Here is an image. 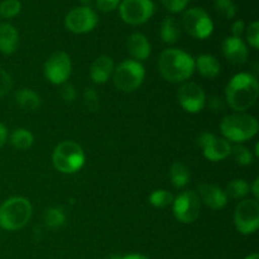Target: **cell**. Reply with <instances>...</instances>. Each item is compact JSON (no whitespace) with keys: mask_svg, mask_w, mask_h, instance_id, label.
<instances>
[{"mask_svg":"<svg viewBox=\"0 0 259 259\" xmlns=\"http://www.w3.org/2000/svg\"><path fill=\"white\" fill-rule=\"evenodd\" d=\"M259 85L257 77L250 73L235 75L225 89L227 104L237 113H244L252 108L258 99Z\"/></svg>","mask_w":259,"mask_h":259,"instance_id":"1","label":"cell"},{"mask_svg":"<svg viewBox=\"0 0 259 259\" xmlns=\"http://www.w3.org/2000/svg\"><path fill=\"white\" fill-rule=\"evenodd\" d=\"M161 75L169 82H185L195 71V60L191 55L179 48H168L158 60Z\"/></svg>","mask_w":259,"mask_h":259,"instance_id":"2","label":"cell"},{"mask_svg":"<svg viewBox=\"0 0 259 259\" xmlns=\"http://www.w3.org/2000/svg\"><path fill=\"white\" fill-rule=\"evenodd\" d=\"M220 131L228 142L240 143L258 133V120L247 113L230 114L222 120Z\"/></svg>","mask_w":259,"mask_h":259,"instance_id":"3","label":"cell"},{"mask_svg":"<svg viewBox=\"0 0 259 259\" xmlns=\"http://www.w3.org/2000/svg\"><path fill=\"white\" fill-rule=\"evenodd\" d=\"M32 217V205L24 197H10L0 206V227L9 232L19 230Z\"/></svg>","mask_w":259,"mask_h":259,"instance_id":"4","label":"cell"},{"mask_svg":"<svg viewBox=\"0 0 259 259\" xmlns=\"http://www.w3.org/2000/svg\"><path fill=\"white\" fill-rule=\"evenodd\" d=\"M52 163L61 174H76L85 163V152L76 142L63 141L53 149Z\"/></svg>","mask_w":259,"mask_h":259,"instance_id":"5","label":"cell"},{"mask_svg":"<svg viewBox=\"0 0 259 259\" xmlns=\"http://www.w3.org/2000/svg\"><path fill=\"white\" fill-rule=\"evenodd\" d=\"M146 76V71L141 62L126 60L114 68L113 80L116 89L123 93H132L142 85Z\"/></svg>","mask_w":259,"mask_h":259,"instance_id":"6","label":"cell"},{"mask_svg":"<svg viewBox=\"0 0 259 259\" xmlns=\"http://www.w3.org/2000/svg\"><path fill=\"white\" fill-rule=\"evenodd\" d=\"M234 225L240 234L249 235L259 228V202L255 199H244L234 211Z\"/></svg>","mask_w":259,"mask_h":259,"instance_id":"7","label":"cell"},{"mask_svg":"<svg viewBox=\"0 0 259 259\" xmlns=\"http://www.w3.org/2000/svg\"><path fill=\"white\" fill-rule=\"evenodd\" d=\"M182 27L191 37L196 39H205L211 35L214 30V23L204 9L191 8L186 10L182 17Z\"/></svg>","mask_w":259,"mask_h":259,"instance_id":"8","label":"cell"},{"mask_svg":"<svg viewBox=\"0 0 259 259\" xmlns=\"http://www.w3.org/2000/svg\"><path fill=\"white\" fill-rule=\"evenodd\" d=\"M119 12L126 24L141 25L153 15L154 3L152 0H123L119 4Z\"/></svg>","mask_w":259,"mask_h":259,"instance_id":"9","label":"cell"},{"mask_svg":"<svg viewBox=\"0 0 259 259\" xmlns=\"http://www.w3.org/2000/svg\"><path fill=\"white\" fill-rule=\"evenodd\" d=\"M174 215L179 222L184 224H191L199 218L201 210V201L199 195L195 191H184L175 197L174 202Z\"/></svg>","mask_w":259,"mask_h":259,"instance_id":"10","label":"cell"},{"mask_svg":"<svg viewBox=\"0 0 259 259\" xmlns=\"http://www.w3.org/2000/svg\"><path fill=\"white\" fill-rule=\"evenodd\" d=\"M72 70L70 56L66 52L58 51L52 53L45 63V76L53 85H63L68 80Z\"/></svg>","mask_w":259,"mask_h":259,"instance_id":"11","label":"cell"},{"mask_svg":"<svg viewBox=\"0 0 259 259\" xmlns=\"http://www.w3.org/2000/svg\"><path fill=\"white\" fill-rule=\"evenodd\" d=\"M98 24V15L90 7H77L65 18V25L70 32L82 34L93 30Z\"/></svg>","mask_w":259,"mask_h":259,"instance_id":"12","label":"cell"},{"mask_svg":"<svg viewBox=\"0 0 259 259\" xmlns=\"http://www.w3.org/2000/svg\"><path fill=\"white\" fill-rule=\"evenodd\" d=\"M179 103L187 113L196 114L204 109L206 104L205 91L196 82H184L177 93Z\"/></svg>","mask_w":259,"mask_h":259,"instance_id":"13","label":"cell"},{"mask_svg":"<svg viewBox=\"0 0 259 259\" xmlns=\"http://www.w3.org/2000/svg\"><path fill=\"white\" fill-rule=\"evenodd\" d=\"M199 146L202 148L205 158L219 162L232 153V144L225 138H218L211 133H202L199 138Z\"/></svg>","mask_w":259,"mask_h":259,"instance_id":"14","label":"cell"},{"mask_svg":"<svg viewBox=\"0 0 259 259\" xmlns=\"http://www.w3.org/2000/svg\"><path fill=\"white\" fill-rule=\"evenodd\" d=\"M197 195L200 201L204 202L207 207L212 210H220L225 207L228 202V196L225 191L215 185L201 184L197 187Z\"/></svg>","mask_w":259,"mask_h":259,"instance_id":"15","label":"cell"},{"mask_svg":"<svg viewBox=\"0 0 259 259\" xmlns=\"http://www.w3.org/2000/svg\"><path fill=\"white\" fill-rule=\"evenodd\" d=\"M223 53L225 58L233 65H243L247 62L248 48L242 38L228 37L223 42Z\"/></svg>","mask_w":259,"mask_h":259,"instance_id":"16","label":"cell"},{"mask_svg":"<svg viewBox=\"0 0 259 259\" xmlns=\"http://www.w3.org/2000/svg\"><path fill=\"white\" fill-rule=\"evenodd\" d=\"M114 61L109 56H100L90 67L91 80L95 83H105L113 76Z\"/></svg>","mask_w":259,"mask_h":259,"instance_id":"17","label":"cell"},{"mask_svg":"<svg viewBox=\"0 0 259 259\" xmlns=\"http://www.w3.org/2000/svg\"><path fill=\"white\" fill-rule=\"evenodd\" d=\"M19 46V33L17 28L10 23L0 24V52L4 55H12Z\"/></svg>","mask_w":259,"mask_h":259,"instance_id":"18","label":"cell"},{"mask_svg":"<svg viewBox=\"0 0 259 259\" xmlns=\"http://www.w3.org/2000/svg\"><path fill=\"white\" fill-rule=\"evenodd\" d=\"M128 51L134 61H143L151 55V45L142 33H133L128 39Z\"/></svg>","mask_w":259,"mask_h":259,"instance_id":"19","label":"cell"},{"mask_svg":"<svg viewBox=\"0 0 259 259\" xmlns=\"http://www.w3.org/2000/svg\"><path fill=\"white\" fill-rule=\"evenodd\" d=\"M195 68L206 78H215L220 73L222 66L211 55H201L195 61Z\"/></svg>","mask_w":259,"mask_h":259,"instance_id":"20","label":"cell"},{"mask_svg":"<svg viewBox=\"0 0 259 259\" xmlns=\"http://www.w3.org/2000/svg\"><path fill=\"white\" fill-rule=\"evenodd\" d=\"M159 35L161 39L164 43L168 45H174L181 37V28L177 20L174 17H167L161 24V30H159Z\"/></svg>","mask_w":259,"mask_h":259,"instance_id":"21","label":"cell"},{"mask_svg":"<svg viewBox=\"0 0 259 259\" xmlns=\"http://www.w3.org/2000/svg\"><path fill=\"white\" fill-rule=\"evenodd\" d=\"M15 103L24 110H35L40 106V98L30 89H20L15 93Z\"/></svg>","mask_w":259,"mask_h":259,"instance_id":"22","label":"cell"},{"mask_svg":"<svg viewBox=\"0 0 259 259\" xmlns=\"http://www.w3.org/2000/svg\"><path fill=\"white\" fill-rule=\"evenodd\" d=\"M169 179L176 189H182L190 181V169L182 162H175L169 169Z\"/></svg>","mask_w":259,"mask_h":259,"instance_id":"23","label":"cell"},{"mask_svg":"<svg viewBox=\"0 0 259 259\" xmlns=\"http://www.w3.org/2000/svg\"><path fill=\"white\" fill-rule=\"evenodd\" d=\"M33 141H34L33 134L28 129L24 128L15 129L12 133V136H10V143H12V146L14 148L20 149V151L30 148L33 144Z\"/></svg>","mask_w":259,"mask_h":259,"instance_id":"24","label":"cell"},{"mask_svg":"<svg viewBox=\"0 0 259 259\" xmlns=\"http://www.w3.org/2000/svg\"><path fill=\"white\" fill-rule=\"evenodd\" d=\"M43 220L50 229H58L65 224L66 214L62 207H51V209L46 210Z\"/></svg>","mask_w":259,"mask_h":259,"instance_id":"25","label":"cell"},{"mask_svg":"<svg viewBox=\"0 0 259 259\" xmlns=\"http://www.w3.org/2000/svg\"><path fill=\"white\" fill-rule=\"evenodd\" d=\"M250 191V187L244 180L242 179H238V180H233L228 184L227 186V196L232 197L234 200H239V199H244Z\"/></svg>","mask_w":259,"mask_h":259,"instance_id":"26","label":"cell"},{"mask_svg":"<svg viewBox=\"0 0 259 259\" xmlns=\"http://www.w3.org/2000/svg\"><path fill=\"white\" fill-rule=\"evenodd\" d=\"M230 154L233 156L234 161L240 166H249L254 162V156L250 152V149H248L244 146H240V144L232 147V153Z\"/></svg>","mask_w":259,"mask_h":259,"instance_id":"27","label":"cell"},{"mask_svg":"<svg viewBox=\"0 0 259 259\" xmlns=\"http://www.w3.org/2000/svg\"><path fill=\"white\" fill-rule=\"evenodd\" d=\"M174 195L167 190H156L149 195V202L154 207H166L174 202Z\"/></svg>","mask_w":259,"mask_h":259,"instance_id":"28","label":"cell"},{"mask_svg":"<svg viewBox=\"0 0 259 259\" xmlns=\"http://www.w3.org/2000/svg\"><path fill=\"white\" fill-rule=\"evenodd\" d=\"M22 10V4L19 0H4L0 4V15L4 18H13L18 15Z\"/></svg>","mask_w":259,"mask_h":259,"instance_id":"29","label":"cell"},{"mask_svg":"<svg viewBox=\"0 0 259 259\" xmlns=\"http://www.w3.org/2000/svg\"><path fill=\"white\" fill-rule=\"evenodd\" d=\"M215 10L225 19H233L237 14V8L232 0H215Z\"/></svg>","mask_w":259,"mask_h":259,"instance_id":"30","label":"cell"},{"mask_svg":"<svg viewBox=\"0 0 259 259\" xmlns=\"http://www.w3.org/2000/svg\"><path fill=\"white\" fill-rule=\"evenodd\" d=\"M83 106L88 111H96L99 109V95L93 88H89L83 91L82 96Z\"/></svg>","mask_w":259,"mask_h":259,"instance_id":"31","label":"cell"},{"mask_svg":"<svg viewBox=\"0 0 259 259\" xmlns=\"http://www.w3.org/2000/svg\"><path fill=\"white\" fill-rule=\"evenodd\" d=\"M247 40L253 48H259V23L255 20L247 28Z\"/></svg>","mask_w":259,"mask_h":259,"instance_id":"32","label":"cell"},{"mask_svg":"<svg viewBox=\"0 0 259 259\" xmlns=\"http://www.w3.org/2000/svg\"><path fill=\"white\" fill-rule=\"evenodd\" d=\"M13 80L9 73L0 68V96H4L12 90Z\"/></svg>","mask_w":259,"mask_h":259,"instance_id":"33","label":"cell"},{"mask_svg":"<svg viewBox=\"0 0 259 259\" xmlns=\"http://www.w3.org/2000/svg\"><path fill=\"white\" fill-rule=\"evenodd\" d=\"M167 10L171 13H180L187 7L190 0H161Z\"/></svg>","mask_w":259,"mask_h":259,"instance_id":"34","label":"cell"},{"mask_svg":"<svg viewBox=\"0 0 259 259\" xmlns=\"http://www.w3.org/2000/svg\"><path fill=\"white\" fill-rule=\"evenodd\" d=\"M60 96L66 103H72L76 99V89L71 83H63L60 90Z\"/></svg>","mask_w":259,"mask_h":259,"instance_id":"35","label":"cell"},{"mask_svg":"<svg viewBox=\"0 0 259 259\" xmlns=\"http://www.w3.org/2000/svg\"><path fill=\"white\" fill-rule=\"evenodd\" d=\"M209 108L212 113L219 114L225 110L227 104H225L224 99H223L222 96H211V98L209 99Z\"/></svg>","mask_w":259,"mask_h":259,"instance_id":"36","label":"cell"},{"mask_svg":"<svg viewBox=\"0 0 259 259\" xmlns=\"http://www.w3.org/2000/svg\"><path fill=\"white\" fill-rule=\"evenodd\" d=\"M120 4V0H96V7L100 12L109 13L115 10Z\"/></svg>","mask_w":259,"mask_h":259,"instance_id":"37","label":"cell"},{"mask_svg":"<svg viewBox=\"0 0 259 259\" xmlns=\"http://www.w3.org/2000/svg\"><path fill=\"white\" fill-rule=\"evenodd\" d=\"M244 30H245V23H244V20H242V19L235 20L234 24L232 25L233 37L240 38V37H242L243 33H244Z\"/></svg>","mask_w":259,"mask_h":259,"instance_id":"38","label":"cell"},{"mask_svg":"<svg viewBox=\"0 0 259 259\" xmlns=\"http://www.w3.org/2000/svg\"><path fill=\"white\" fill-rule=\"evenodd\" d=\"M8 139V129L5 128L4 124L0 123V148L7 143Z\"/></svg>","mask_w":259,"mask_h":259,"instance_id":"39","label":"cell"},{"mask_svg":"<svg viewBox=\"0 0 259 259\" xmlns=\"http://www.w3.org/2000/svg\"><path fill=\"white\" fill-rule=\"evenodd\" d=\"M258 184H259V179H255L254 180V184H253V194H254V197L255 200L259 197V189H258Z\"/></svg>","mask_w":259,"mask_h":259,"instance_id":"40","label":"cell"},{"mask_svg":"<svg viewBox=\"0 0 259 259\" xmlns=\"http://www.w3.org/2000/svg\"><path fill=\"white\" fill-rule=\"evenodd\" d=\"M120 259H149V258H147L146 255H142V254H129V255H125V257H121Z\"/></svg>","mask_w":259,"mask_h":259,"instance_id":"41","label":"cell"},{"mask_svg":"<svg viewBox=\"0 0 259 259\" xmlns=\"http://www.w3.org/2000/svg\"><path fill=\"white\" fill-rule=\"evenodd\" d=\"M245 259H259V255L257 254V253H254V254H250V255H248L247 258Z\"/></svg>","mask_w":259,"mask_h":259,"instance_id":"42","label":"cell"},{"mask_svg":"<svg viewBox=\"0 0 259 259\" xmlns=\"http://www.w3.org/2000/svg\"><path fill=\"white\" fill-rule=\"evenodd\" d=\"M80 2L82 3V4H85V7H89V4H90L93 0H80Z\"/></svg>","mask_w":259,"mask_h":259,"instance_id":"43","label":"cell"}]
</instances>
